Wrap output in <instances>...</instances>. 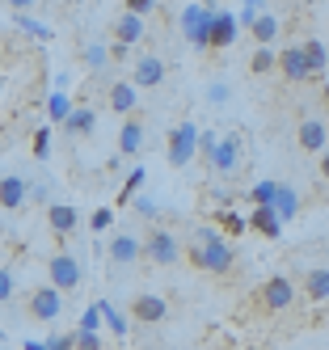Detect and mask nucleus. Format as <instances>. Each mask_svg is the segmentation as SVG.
Wrapping results in <instances>:
<instances>
[{
  "mask_svg": "<svg viewBox=\"0 0 329 350\" xmlns=\"http://www.w3.org/2000/svg\"><path fill=\"white\" fill-rule=\"evenodd\" d=\"M274 190H278V182H270V178L258 182V186L249 190V203H253V207H270V203H274Z\"/></svg>",
  "mask_w": 329,
  "mask_h": 350,
  "instance_id": "33",
  "label": "nucleus"
},
{
  "mask_svg": "<svg viewBox=\"0 0 329 350\" xmlns=\"http://www.w3.org/2000/svg\"><path fill=\"white\" fill-rule=\"evenodd\" d=\"M228 102H233V89H228L224 81H211V85H207V106L220 110V106H228Z\"/></svg>",
  "mask_w": 329,
  "mask_h": 350,
  "instance_id": "35",
  "label": "nucleus"
},
{
  "mask_svg": "<svg viewBox=\"0 0 329 350\" xmlns=\"http://www.w3.org/2000/svg\"><path fill=\"white\" fill-rule=\"evenodd\" d=\"M47 350H76V334H51Z\"/></svg>",
  "mask_w": 329,
  "mask_h": 350,
  "instance_id": "41",
  "label": "nucleus"
},
{
  "mask_svg": "<svg viewBox=\"0 0 329 350\" xmlns=\"http://www.w3.org/2000/svg\"><path fill=\"white\" fill-rule=\"evenodd\" d=\"M131 317L140 321V325H161L165 317H169V304L161 295H135V304H131Z\"/></svg>",
  "mask_w": 329,
  "mask_h": 350,
  "instance_id": "16",
  "label": "nucleus"
},
{
  "mask_svg": "<svg viewBox=\"0 0 329 350\" xmlns=\"http://www.w3.org/2000/svg\"><path fill=\"white\" fill-rule=\"evenodd\" d=\"M278 215H283V219H295V211H300V194L291 190V186H283V182H278V190H274V203H270Z\"/></svg>",
  "mask_w": 329,
  "mask_h": 350,
  "instance_id": "25",
  "label": "nucleus"
},
{
  "mask_svg": "<svg viewBox=\"0 0 329 350\" xmlns=\"http://www.w3.org/2000/svg\"><path fill=\"white\" fill-rule=\"evenodd\" d=\"M278 68V51L274 46H258V51L249 55V72L253 77H266V72H274Z\"/></svg>",
  "mask_w": 329,
  "mask_h": 350,
  "instance_id": "27",
  "label": "nucleus"
},
{
  "mask_svg": "<svg viewBox=\"0 0 329 350\" xmlns=\"http://www.w3.org/2000/svg\"><path fill=\"white\" fill-rule=\"evenodd\" d=\"M249 232H258L266 241H278L283 237V215H278L274 207H253L249 211Z\"/></svg>",
  "mask_w": 329,
  "mask_h": 350,
  "instance_id": "15",
  "label": "nucleus"
},
{
  "mask_svg": "<svg viewBox=\"0 0 329 350\" xmlns=\"http://www.w3.org/2000/svg\"><path fill=\"white\" fill-rule=\"evenodd\" d=\"M304 295H308L313 304L329 299V266H313V270H304Z\"/></svg>",
  "mask_w": 329,
  "mask_h": 350,
  "instance_id": "22",
  "label": "nucleus"
},
{
  "mask_svg": "<svg viewBox=\"0 0 329 350\" xmlns=\"http://www.w3.org/2000/svg\"><path fill=\"white\" fill-rule=\"evenodd\" d=\"M215 144H220V131H198V157H202V161H211Z\"/></svg>",
  "mask_w": 329,
  "mask_h": 350,
  "instance_id": "38",
  "label": "nucleus"
},
{
  "mask_svg": "<svg viewBox=\"0 0 329 350\" xmlns=\"http://www.w3.org/2000/svg\"><path fill=\"white\" fill-rule=\"evenodd\" d=\"M101 334H89V329H76V350H101Z\"/></svg>",
  "mask_w": 329,
  "mask_h": 350,
  "instance_id": "40",
  "label": "nucleus"
},
{
  "mask_svg": "<svg viewBox=\"0 0 329 350\" xmlns=\"http://www.w3.org/2000/svg\"><path fill=\"white\" fill-rule=\"evenodd\" d=\"M135 211H140L144 219H157V215H161V207H157V198H152V194H135Z\"/></svg>",
  "mask_w": 329,
  "mask_h": 350,
  "instance_id": "39",
  "label": "nucleus"
},
{
  "mask_svg": "<svg viewBox=\"0 0 329 350\" xmlns=\"http://www.w3.org/2000/svg\"><path fill=\"white\" fill-rule=\"evenodd\" d=\"M237 165H241V135H220V144H215L207 169H211V173H233Z\"/></svg>",
  "mask_w": 329,
  "mask_h": 350,
  "instance_id": "13",
  "label": "nucleus"
},
{
  "mask_svg": "<svg viewBox=\"0 0 329 350\" xmlns=\"http://www.w3.org/2000/svg\"><path fill=\"white\" fill-rule=\"evenodd\" d=\"M190 262L207 274H228L233 270V237H224L220 228H198L190 237Z\"/></svg>",
  "mask_w": 329,
  "mask_h": 350,
  "instance_id": "1",
  "label": "nucleus"
},
{
  "mask_svg": "<svg viewBox=\"0 0 329 350\" xmlns=\"http://www.w3.org/2000/svg\"><path fill=\"white\" fill-rule=\"evenodd\" d=\"M249 34H253V42H258V46H274V38L283 34V17L266 9V13H262V17L249 26Z\"/></svg>",
  "mask_w": 329,
  "mask_h": 350,
  "instance_id": "20",
  "label": "nucleus"
},
{
  "mask_svg": "<svg viewBox=\"0 0 329 350\" xmlns=\"http://www.w3.org/2000/svg\"><path fill=\"white\" fill-rule=\"evenodd\" d=\"M101 325H106V321H101V308H97V304L81 312V329H89V334H101Z\"/></svg>",
  "mask_w": 329,
  "mask_h": 350,
  "instance_id": "37",
  "label": "nucleus"
},
{
  "mask_svg": "<svg viewBox=\"0 0 329 350\" xmlns=\"http://www.w3.org/2000/svg\"><path fill=\"white\" fill-rule=\"evenodd\" d=\"M266 9H270V0H245V9H241V17H237V21H241V26L249 30L253 21H258V17L266 13Z\"/></svg>",
  "mask_w": 329,
  "mask_h": 350,
  "instance_id": "34",
  "label": "nucleus"
},
{
  "mask_svg": "<svg viewBox=\"0 0 329 350\" xmlns=\"http://www.w3.org/2000/svg\"><path fill=\"white\" fill-rule=\"evenodd\" d=\"M110 59H114V55H110V46H106V42H89V46H85V64H89L93 72H101Z\"/></svg>",
  "mask_w": 329,
  "mask_h": 350,
  "instance_id": "30",
  "label": "nucleus"
},
{
  "mask_svg": "<svg viewBox=\"0 0 329 350\" xmlns=\"http://www.w3.org/2000/svg\"><path fill=\"white\" fill-rule=\"evenodd\" d=\"M97 308H101V321H106V329H110L114 338H127V334H131V321H127V317L110 304V299H97Z\"/></svg>",
  "mask_w": 329,
  "mask_h": 350,
  "instance_id": "24",
  "label": "nucleus"
},
{
  "mask_svg": "<svg viewBox=\"0 0 329 350\" xmlns=\"http://www.w3.org/2000/svg\"><path fill=\"white\" fill-rule=\"evenodd\" d=\"M278 72H283L287 81H313V68H308V55H304V42L287 46V51H278Z\"/></svg>",
  "mask_w": 329,
  "mask_h": 350,
  "instance_id": "12",
  "label": "nucleus"
},
{
  "mask_svg": "<svg viewBox=\"0 0 329 350\" xmlns=\"http://www.w3.org/2000/svg\"><path fill=\"white\" fill-rule=\"evenodd\" d=\"M30 203V186H25L21 173H5L0 178V211H21Z\"/></svg>",
  "mask_w": 329,
  "mask_h": 350,
  "instance_id": "10",
  "label": "nucleus"
},
{
  "mask_svg": "<svg viewBox=\"0 0 329 350\" xmlns=\"http://www.w3.org/2000/svg\"><path fill=\"white\" fill-rule=\"evenodd\" d=\"M131 81L140 89H161L165 85V59L161 55H135V68H131Z\"/></svg>",
  "mask_w": 329,
  "mask_h": 350,
  "instance_id": "9",
  "label": "nucleus"
},
{
  "mask_svg": "<svg viewBox=\"0 0 329 350\" xmlns=\"http://www.w3.org/2000/svg\"><path fill=\"white\" fill-rule=\"evenodd\" d=\"M110 224H114V211H110V207L93 211V232H110Z\"/></svg>",
  "mask_w": 329,
  "mask_h": 350,
  "instance_id": "42",
  "label": "nucleus"
},
{
  "mask_svg": "<svg viewBox=\"0 0 329 350\" xmlns=\"http://www.w3.org/2000/svg\"><path fill=\"white\" fill-rule=\"evenodd\" d=\"M13 287H17L13 266H0V304H9V299H13Z\"/></svg>",
  "mask_w": 329,
  "mask_h": 350,
  "instance_id": "36",
  "label": "nucleus"
},
{
  "mask_svg": "<svg viewBox=\"0 0 329 350\" xmlns=\"http://www.w3.org/2000/svg\"><path fill=\"white\" fill-rule=\"evenodd\" d=\"M72 110H76V106H72V97H68L64 89H55V93L47 97V114H51V122H60V127L68 122V114H72Z\"/></svg>",
  "mask_w": 329,
  "mask_h": 350,
  "instance_id": "26",
  "label": "nucleus"
},
{
  "mask_svg": "<svg viewBox=\"0 0 329 350\" xmlns=\"http://www.w3.org/2000/svg\"><path fill=\"white\" fill-rule=\"evenodd\" d=\"M47 224H51V232H55V237H72L76 224H81V215H76L72 203H51L47 207Z\"/></svg>",
  "mask_w": 329,
  "mask_h": 350,
  "instance_id": "18",
  "label": "nucleus"
},
{
  "mask_svg": "<svg viewBox=\"0 0 329 350\" xmlns=\"http://www.w3.org/2000/svg\"><path fill=\"white\" fill-rule=\"evenodd\" d=\"M93 127H97V114H93L89 106H76V110L68 114V122H64V131H68L72 139H85V135H93Z\"/></svg>",
  "mask_w": 329,
  "mask_h": 350,
  "instance_id": "23",
  "label": "nucleus"
},
{
  "mask_svg": "<svg viewBox=\"0 0 329 350\" xmlns=\"http://www.w3.org/2000/svg\"><path fill=\"white\" fill-rule=\"evenodd\" d=\"M47 274H51V283H55L60 291H76L81 287V279H85V266H81V258L76 254H51V262H47Z\"/></svg>",
  "mask_w": 329,
  "mask_h": 350,
  "instance_id": "5",
  "label": "nucleus"
},
{
  "mask_svg": "<svg viewBox=\"0 0 329 350\" xmlns=\"http://www.w3.org/2000/svg\"><path fill=\"white\" fill-rule=\"evenodd\" d=\"M304 55H308L313 77H321V72L329 68V51H325V42H321V38H304Z\"/></svg>",
  "mask_w": 329,
  "mask_h": 350,
  "instance_id": "28",
  "label": "nucleus"
},
{
  "mask_svg": "<svg viewBox=\"0 0 329 350\" xmlns=\"http://www.w3.org/2000/svg\"><path fill=\"white\" fill-rule=\"evenodd\" d=\"M140 152H144V122L127 118L118 131V157H140Z\"/></svg>",
  "mask_w": 329,
  "mask_h": 350,
  "instance_id": "21",
  "label": "nucleus"
},
{
  "mask_svg": "<svg viewBox=\"0 0 329 350\" xmlns=\"http://www.w3.org/2000/svg\"><path fill=\"white\" fill-rule=\"evenodd\" d=\"M321 178L329 182V152H321Z\"/></svg>",
  "mask_w": 329,
  "mask_h": 350,
  "instance_id": "46",
  "label": "nucleus"
},
{
  "mask_svg": "<svg viewBox=\"0 0 329 350\" xmlns=\"http://www.w3.org/2000/svg\"><path fill=\"white\" fill-rule=\"evenodd\" d=\"M47 139H51V131H47V127H42V131H38V135H34V157H38V161H42V157H47Z\"/></svg>",
  "mask_w": 329,
  "mask_h": 350,
  "instance_id": "44",
  "label": "nucleus"
},
{
  "mask_svg": "<svg viewBox=\"0 0 329 350\" xmlns=\"http://www.w3.org/2000/svg\"><path fill=\"white\" fill-rule=\"evenodd\" d=\"M295 139L304 152H325V144H329V127H325V118H304L300 127H295Z\"/></svg>",
  "mask_w": 329,
  "mask_h": 350,
  "instance_id": "14",
  "label": "nucleus"
},
{
  "mask_svg": "<svg viewBox=\"0 0 329 350\" xmlns=\"http://www.w3.org/2000/svg\"><path fill=\"white\" fill-rule=\"evenodd\" d=\"M106 254H110L114 266H135V262H144V237H135V232H114L110 245H106Z\"/></svg>",
  "mask_w": 329,
  "mask_h": 350,
  "instance_id": "8",
  "label": "nucleus"
},
{
  "mask_svg": "<svg viewBox=\"0 0 329 350\" xmlns=\"http://www.w3.org/2000/svg\"><path fill=\"white\" fill-rule=\"evenodd\" d=\"M245 228H249V219H241L233 207H228V211H220V232H224V237H241Z\"/></svg>",
  "mask_w": 329,
  "mask_h": 350,
  "instance_id": "32",
  "label": "nucleus"
},
{
  "mask_svg": "<svg viewBox=\"0 0 329 350\" xmlns=\"http://www.w3.org/2000/svg\"><path fill=\"white\" fill-rule=\"evenodd\" d=\"M114 38L127 42V46H140V42L148 38V17H140V13H131V9H122V13L114 17Z\"/></svg>",
  "mask_w": 329,
  "mask_h": 350,
  "instance_id": "11",
  "label": "nucleus"
},
{
  "mask_svg": "<svg viewBox=\"0 0 329 350\" xmlns=\"http://www.w3.org/2000/svg\"><path fill=\"white\" fill-rule=\"evenodd\" d=\"M258 299L266 312H287L295 304V283L287 279V274H270V279L258 287Z\"/></svg>",
  "mask_w": 329,
  "mask_h": 350,
  "instance_id": "6",
  "label": "nucleus"
},
{
  "mask_svg": "<svg viewBox=\"0 0 329 350\" xmlns=\"http://www.w3.org/2000/svg\"><path fill=\"white\" fill-rule=\"evenodd\" d=\"M5 5H9L13 13H30V9L38 5V0H5Z\"/></svg>",
  "mask_w": 329,
  "mask_h": 350,
  "instance_id": "45",
  "label": "nucleus"
},
{
  "mask_svg": "<svg viewBox=\"0 0 329 350\" xmlns=\"http://www.w3.org/2000/svg\"><path fill=\"white\" fill-rule=\"evenodd\" d=\"M21 350H47V342H21Z\"/></svg>",
  "mask_w": 329,
  "mask_h": 350,
  "instance_id": "47",
  "label": "nucleus"
},
{
  "mask_svg": "<svg viewBox=\"0 0 329 350\" xmlns=\"http://www.w3.org/2000/svg\"><path fill=\"white\" fill-rule=\"evenodd\" d=\"M135 93H140V85H135V81H114V85L106 89V102H110V110H114V114H131V110H135V102H140Z\"/></svg>",
  "mask_w": 329,
  "mask_h": 350,
  "instance_id": "17",
  "label": "nucleus"
},
{
  "mask_svg": "<svg viewBox=\"0 0 329 350\" xmlns=\"http://www.w3.org/2000/svg\"><path fill=\"white\" fill-rule=\"evenodd\" d=\"M144 178H148V169H144V165H135L131 173H127V182H122V190H118V207H122V203H131V198L140 194Z\"/></svg>",
  "mask_w": 329,
  "mask_h": 350,
  "instance_id": "29",
  "label": "nucleus"
},
{
  "mask_svg": "<svg viewBox=\"0 0 329 350\" xmlns=\"http://www.w3.org/2000/svg\"><path fill=\"white\" fill-rule=\"evenodd\" d=\"M144 262H152V266H177V262H182V241H177L169 228H152L144 237Z\"/></svg>",
  "mask_w": 329,
  "mask_h": 350,
  "instance_id": "3",
  "label": "nucleus"
},
{
  "mask_svg": "<svg viewBox=\"0 0 329 350\" xmlns=\"http://www.w3.org/2000/svg\"><path fill=\"white\" fill-rule=\"evenodd\" d=\"M122 5L131 9V13H140V17H152V13H157V0H122Z\"/></svg>",
  "mask_w": 329,
  "mask_h": 350,
  "instance_id": "43",
  "label": "nucleus"
},
{
  "mask_svg": "<svg viewBox=\"0 0 329 350\" xmlns=\"http://www.w3.org/2000/svg\"><path fill=\"white\" fill-rule=\"evenodd\" d=\"M215 0H202V5H186L182 9V34L194 51H207L211 46V21H215Z\"/></svg>",
  "mask_w": 329,
  "mask_h": 350,
  "instance_id": "2",
  "label": "nucleus"
},
{
  "mask_svg": "<svg viewBox=\"0 0 329 350\" xmlns=\"http://www.w3.org/2000/svg\"><path fill=\"white\" fill-rule=\"evenodd\" d=\"M17 30H25L30 38H38V42H47L51 38V26H42L38 17H30V13H17Z\"/></svg>",
  "mask_w": 329,
  "mask_h": 350,
  "instance_id": "31",
  "label": "nucleus"
},
{
  "mask_svg": "<svg viewBox=\"0 0 329 350\" xmlns=\"http://www.w3.org/2000/svg\"><path fill=\"white\" fill-rule=\"evenodd\" d=\"M237 34H241V21H237V13H215V21H211V46H233L237 42Z\"/></svg>",
  "mask_w": 329,
  "mask_h": 350,
  "instance_id": "19",
  "label": "nucleus"
},
{
  "mask_svg": "<svg viewBox=\"0 0 329 350\" xmlns=\"http://www.w3.org/2000/svg\"><path fill=\"white\" fill-rule=\"evenodd\" d=\"M25 304H30V317H34V321H55V317L64 312V291H60L55 283H42V287L30 291V299H25Z\"/></svg>",
  "mask_w": 329,
  "mask_h": 350,
  "instance_id": "7",
  "label": "nucleus"
},
{
  "mask_svg": "<svg viewBox=\"0 0 329 350\" xmlns=\"http://www.w3.org/2000/svg\"><path fill=\"white\" fill-rule=\"evenodd\" d=\"M165 152H169V165L173 169H186L198 157V127H194V122H177V127L169 131Z\"/></svg>",
  "mask_w": 329,
  "mask_h": 350,
  "instance_id": "4",
  "label": "nucleus"
}]
</instances>
